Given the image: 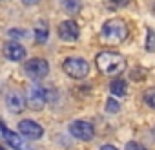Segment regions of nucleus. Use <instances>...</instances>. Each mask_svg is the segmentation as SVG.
<instances>
[{"label": "nucleus", "instance_id": "1", "mask_svg": "<svg viewBox=\"0 0 155 150\" xmlns=\"http://www.w3.org/2000/svg\"><path fill=\"white\" fill-rule=\"evenodd\" d=\"M128 24L122 19H110L102 24V31H101V40L104 44L115 46L120 44L128 39Z\"/></svg>", "mask_w": 155, "mask_h": 150}, {"label": "nucleus", "instance_id": "2", "mask_svg": "<svg viewBox=\"0 0 155 150\" xmlns=\"http://www.w3.org/2000/svg\"><path fill=\"white\" fill-rule=\"evenodd\" d=\"M97 68L104 75H120L126 70V59L115 51H101L97 55Z\"/></svg>", "mask_w": 155, "mask_h": 150}, {"label": "nucleus", "instance_id": "3", "mask_svg": "<svg viewBox=\"0 0 155 150\" xmlns=\"http://www.w3.org/2000/svg\"><path fill=\"white\" fill-rule=\"evenodd\" d=\"M55 97V90L51 88H44L40 84H33L29 90H28V95H26V104L35 110V112H40L51 99Z\"/></svg>", "mask_w": 155, "mask_h": 150}, {"label": "nucleus", "instance_id": "4", "mask_svg": "<svg viewBox=\"0 0 155 150\" xmlns=\"http://www.w3.org/2000/svg\"><path fill=\"white\" fill-rule=\"evenodd\" d=\"M62 70L71 79H84L90 73V64H88V60H84L81 57H68L62 64Z\"/></svg>", "mask_w": 155, "mask_h": 150}, {"label": "nucleus", "instance_id": "5", "mask_svg": "<svg viewBox=\"0 0 155 150\" xmlns=\"http://www.w3.org/2000/svg\"><path fill=\"white\" fill-rule=\"evenodd\" d=\"M24 71L29 79L33 81H40L44 79L46 75L49 73V64L46 59H29L26 64H24Z\"/></svg>", "mask_w": 155, "mask_h": 150}, {"label": "nucleus", "instance_id": "6", "mask_svg": "<svg viewBox=\"0 0 155 150\" xmlns=\"http://www.w3.org/2000/svg\"><path fill=\"white\" fill-rule=\"evenodd\" d=\"M69 134L81 141H91L95 137V128L88 121H71L69 123Z\"/></svg>", "mask_w": 155, "mask_h": 150}, {"label": "nucleus", "instance_id": "7", "mask_svg": "<svg viewBox=\"0 0 155 150\" xmlns=\"http://www.w3.org/2000/svg\"><path fill=\"white\" fill-rule=\"evenodd\" d=\"M18 134L24 135L29 141H35V139H40L44 135V130L38 123H35L31 119H24V121L18 123Z\"/></svg>", "mask_w": 155, "mask_h": 150}, {"label": "nucleus", "instance_id": "8", "mask_svg": "<svg viewBox=\"0 0 155 150\" xmlns=\"http://www.w3.org/2000/svg\"><path fill=\"white\" fill-rule=\"evenodd\" d=\"M79 35H81V31H79L77 22H73V20H64V22L58 24V37H60L62 40L73 42V40L79 39Z\"/></svg>", "mask_w": 155, "mask_h": 150}, {"label": "nucleus", "instance_id": "9", "mask_svg": "<svg viewBox=\"0 0 155 150\" xmlns=\"http://www.w3.org/2000/svg\"><path fill=\"white\" fill-rule=\"evenodd\" d=\"M0 132H2L4 139H6V141L15 148V150H28V145H26V141L20 137V134H17V132L9 130V128L6 126V123H4V121H0Z\"/></svg>", "mask_w": 155, "mask_h": 150}, {"label": "nucleus", "instance_id": "10", "mask_svg": "<svg viewBox=\"0 0 155 150\" xmlns=\"http://www.w3.org/2000/svg\"><path fill=\"white\" fill-rule=\"evenodd\" d=\"M4 55H6L8 60L20 62V60H24V57H26V49H24V46H22L18 40H9V42L4 46Z\"/></svg>", "mask_w": 155, "mask_h": 150}, {"label": "nucleus", "instance_id": "11", "mask_svg": "<svg viewBox=\"0 0 155 150\" xmlns=\"http://www.w3.org/2000/svg\"><path fill=\"white\" fill-rule=\"evenodd\" d=\"M6 104H8V110H9V112L20 114V112L26 108V99H24L22 94H18V92H9L8 97H6Z\"/></svg>", "mask_w": 155, "mask_h": 150}, {"label": "nucleus", "instance_id": "12", "mask_svg": "<svg viewBox=\"0 0 155 150\" xmlns=\"http://www.w3.org/2000/svg\"><path fill=\"white\" fill-rule=\"evenodd\" d=\"M110 92H111L113 97H124L128 94V86H126V83L122 79H115L110 84Z\"/></svg>", "mask_w": 155, "mask_h": 150}, {"label": "nucleus", "instance_id": "13", "mask_svg": "<svg viewBox=\"0 0 155 150\" xmlns=\"http://www.w3.org/2000/svg\"><path fill=\"white\" fill-rule=\"evenodd\" d=\"M144 46L148 51H155V31L151 28H148V31H146V44Z\"/></svg>", "mask_w": 155, "mask_h": 150}, {"label": "nucleus", "instance_id": "14", "mask_svg": "<svg viewBox=\"0 0 155 150\" xmlns=\"http://www.w3.org/2000/svg\"><path fill=\"white\" fill-rule=\"evenodd\" d=\"M144 103L150 106V108H153L155 110V88H148L146 92H144Z\"/></svg>", "mask_w": 155, "mask_h": 150}, {"label": "nucleus", "instance_id": "15", "mask_svg": "<svg viewBox=\"0 0 155 150\" xmlns=\"http://www.w3.org/2000/svg\"><path fill=\"white\" fill-rule=\"evenodd\" d=\"M35 40H37L38 44H42V42L48 40V28H46V26H40V28L35 29Z\"/></svg>", "mask_w": 155, "mask_h": 150}, {"label": "nucleus", "instance_id": "16", "mask_svg": "<svg viewBox=\"0 0 155 150\" xmlns=\"http://www.w3.org/2000/svg\"><path fill=\"white\" fill-rule=\"evenodd\" d=\"M119 110H120L119 101H117L115 97H110V99H108V103H106V112H110V114H117Z\"/></svg>", "mask_w": 155, "mask_h": 150}, {"label": "nucleus", "instance_id": "17", "mask_svg": "<svg viewBox=\"0 0 155 150\" xmlns=\"http://www.w3.org/2000/svg\"><path fill=\"white\" fill-rule=\"evenodd\" d=\"M64 8H66V11L68 13H77L79 11V8H81V4H79V0H66L64 2Z\"/></svg>", "mask_w": 155, "mask_h": 150}, {"label": "nucleus", "instance_id": "18", "mask_svg": "<svg viewBox=\"0 0 155 150\" xmlns=\"http://www.w3.org/2000/svg\"><path fill=\"white\" fill-rule=\"evenodd\" d=\"M124 150H146L140 143H137V141H130L128 145H126V148Z\"/></svg>", "mask_w": 155, "mask_h": 150}, {"label": "nucleus", "instance_id": "19", "mask_svg": "<svg viewBox=\"0 0 155 150\" xmlns=\"http://www.w3.org/2000/svg\"><path fill=\"white\" fill-rule=\"evenodd\" d=\"M110 2H111L113 6L120 8V6H128V2H130V0H110Z\"/></svg>", "mask_w": 155, "mask_h": 150}, {"label": "nucleus", "instance_id": "20", "mask_svg": "<svg viewBox=\"0 0 155 150\" xmlns=\"http://www.w3.org/2000/svg\"><path fill=\"white\" fill-rule=\"evenodd\" d=\"M101 150H119L117 146H113V145H102L101 146Z\"/></svg>", "mask_w": 155, "mask_h": 150}, {"label": "nucleus", "instance_id": "21", "mask_svg": "<svg viewBox=\"0 0 155 150\" xmlns=\"http://www.w3.org/2000/svg\"><path fill=\"white\" fill-rule=\"evenodd\" d=\"M22 2L26 4V6H35V4H38L40 0H22Z\"/></svg>", "mask_w": 155, "mask_h": 150}, {"label": "nucleus", "instance_id": "22", "mask_svg": "<svg viewBox=\"0 0 155 150\" xmlns=\"http://www.w3.org/2000/svg\"><path fill=\"white\" fill-rule=\"evenodd\" d=\"M153 13H155V4H153Z\"/></svg>", "mask_w": 155, "mask_h": 150}, {"label": "nucleus", "instance_id": "23", "mask_svg": "<svg viewBox=\"0 0 155 150\" xmlns=\"http://www.w3.org/2000/svg\"><path fill=\"white\" fill-rule=\"evenodd\" d=\"M0 150H6V148H2V146H0Z\"/></svg>", "mask_w": 155, "mask_h": 150}, {"label": "nucleus", "instance_id": "24", "mask_svg": "<svg viewBox=\"0 0 155 150\" xmlns=\"http://www.w3.org/2000/svg\"><path fill=\"white\" fill-rule=\"evenodd\" d=\"M153 134H155V130H153Z\"/></svg>", "mask_w": 155, "mask_h": 150}]
</instances>
